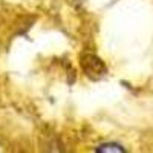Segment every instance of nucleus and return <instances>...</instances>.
I'll return each mask as SVG.
<instances>
[{
  "instance_id": "f257e3e1",
  "label": "nucleus",
  "mask_w": 153,
  "mask_h": 153,
  "mask_svg": "<svg viewBox=\"0 0 153 153\" xmlns=\"http://www.w3.org/2000/svg\"><path fill=\"white\" fill-rule=\"evenodd\" d=\"M81 68L84 74L92 80H98L103 75H106L107 69L104 66V63L101 61L95 54H84L81 57Z\"/></svg>"
},
{
  "instance_id": "f03ea898",
  "label": "nucleus",
  "mask_w": 153,
  "mask_h": 153,
  "mask_svg": "<svg viewBox=\"0 0 153 153\" xmlns=\"http://www.w3.org/2000/svg\"><path fill=\"white\" fill-rule=\"evenodd\" d=\"M95 150L100 152V153H107V152H117V153H120V152H124L123 146H120V144H117V143H104V144H100Z\"/></svg>"
}]
</instances>
